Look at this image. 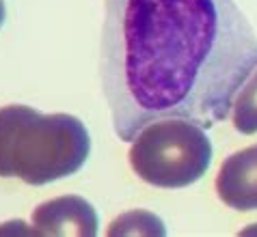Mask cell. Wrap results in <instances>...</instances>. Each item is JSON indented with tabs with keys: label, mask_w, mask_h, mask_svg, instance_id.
Here are the masks:
<instances>
[{
	"label": "cell",
	"mask_w": 257,
	"mask_h": 237,
	"mask_svg": "<svg viewBox=\"0 0 257 237\" xmlns=\"http://www.w3.org/2000/svg\"><path fill=\"white\" fill-rule=\"evenodd\" d=\"M257 69V35L233 0H104L99 78L112 129L186 119L212 127Z\"/></svg>",
	"instance_id": "obj_1"
},
{
	"label": "cell",
	"mask_w": 257,
	"mask_h": 237,
	"mask_svg": "<svg viewBox=\"0 0 257 237\" xmlns=\"http://www.w3.org/2000/svg\"><path fill=\"white\" fill-rule=\"evenodd\" d=\"M89 151V132L78 117L22 104L0 108V177L46 185L80 170Z\"/></svg>",
	"instance_id": "obj_2"
},
{
	"label": "cell",
	"mask_w": 257,
	"mask_h": 237,
	"mask_svg": "<svg viewBox=\"0 0 257 237\" xmlns=\"http://www.w3.org/2000/svg\"><path fill=\"white\" fill-rule=\"evenodd\" d=\"M212 162V142L201 125L162 119L141 129L130 147V166L156 188H186L199 181Z\"/></svg>",
	"instance_id": "obj_3"
},
{
	"label": "cell",
	"mask_w": 257,
	"mask_h": 237,
	"mask_svg": "<svg viewBox=\"0 0 257 237\" xmlns=\"http://www.w3.org/2000/svg\"><path fill=\"white\" fill-rule=\"evenodd\" d=\"M33 235H97V213L82 196H59L41 203L33 211Z\"/></svg>",
	"instance_id": "obj_4"
},
{
	"label": "cell",
	"mask_w": 257,
	"mask_h": 237,
	"mask_svg": "<svg viewBox=\"0 0 257 237\" xmlns=\"http://www.w3.org/2000/svg\"><path fill=\"white\" fill-rule=\"evenodd\" d=\"M218 198L231 209H257V145L229 155L216 177Z\"/></svg>",
	"instance_id": "obj_5"
},
{
	"label": "cell",
	"mask_w": 257,
	"mask_h": 237,
	"mask_svg": "<svg viewBox=\"0 0 257 237\" xmlns=\"http://www.w3.org/2000/svg\"><path fill=\"white\" fill-rule=\"evenodd\" d=\"M233 127L240 134L257 132V69L242 84L233 99Z\"/></svg>",
	"instance_id": "obj_6"
},
{
	"label": "cell",
	"mask_w": 257,
	"mask_h": 237,
	"mask_svg": "<svg viewBox=\"0 0 257 237\" xmlns=\"http://www.w3.org/2000/svg\"><path fill=\"white\" fill-rule=\"evenodd\" d=\"M164 235V224L149 211H130L121 215L108 228V235Z\"/></svg>",
	"instance_id": "obj_7"
},
{
	"label": "cell",
	"mask_w": 257,
	"mask_h": 237,
	"mask_svg": "<svg viewBox=\"0 0 257 237\" xmlns=\"http://www.w3.org/2000/svg\"><path fill=\"white\" fill-rule=\"evenodd\" d=\"M5 16H7V11H5V3L0 0V26H3V22H5Z\"/></svg>",
	"instance_id": "obj_8"
}]
</instances>
